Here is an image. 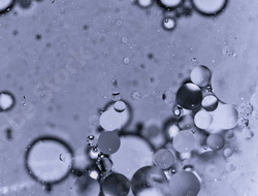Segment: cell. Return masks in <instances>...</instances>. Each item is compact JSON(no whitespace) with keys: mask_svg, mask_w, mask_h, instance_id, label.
<instances>
[{"mask_svg":"<svg viewBox=\"0 0 258 196\" xmlns=\"http://www.w3.org/2000/svg\"><path fill=\"white\" fill-rule=\"evenodd\" d=\"M26 167L37 182L52 185L67 179L74 166V152L64 142L55 138H41L28 148Z\"/></svg>","mask_w":258,"mask_h":196,"instance_id":"obj_1","label":"cell"},{"mask_svg":"<svg viewBox=\"0 0 258 196\" xmlns=\"http://www.w3.org/2000/svg\"><path fill=\"white\" fill-rule=\"evenodd\" d=\"M121 139V145L115 154L111 155L115 171L125 175L129 172L133 176L132 169L138 170L140 167L149 165L152 161V148L142 138L137 136H124Z\"/></svg>","mask_w":258,"mask_h":196,"instance_id":"obj_2","label":"cell"},{"mask_svg":"<svg viewBox=\"0 0 258 196\" xmlns=\"http://www.w3.org/2000/svg\"><path fill=\"white\" fill-rule=\"evenodd\" d=\"M169 179L154 164L140 167L132 176L131 191L135 196H168Z\"/></svg>","mask_w":258,"mask_h":196,"instance_id":"obj_3","label":"cell"},{"mask_svg":"<svg viewBox=\"0 0 258 196\" xmlns=\"http://www.w3.org/2000/svg\"><path fill=\"white\" fill-rule=\"evenodd\" d=\"M226 168V161L218 151H210L202 154L196 161L199 175L207 181L219 179Z\"/></svg>","mask_w":258,"mask_h":196,"instance_id":"obj_4","label":"cell"},{"mask_svg":"<svg viewBox=\"0 0 258 196\" xmlns=\"http://www.w3.org/2000/svg\"><path fill=\"white\" fill-rule=\"evenodd\" d=\"M169 195L197 196L201 192L202 184L199 177L192 171L182 169L169 179Z\"/></svg>","mask_w":258,"mask_h":196,"instance_id":"obj_5","label":"cell"},{"mask_svg":"<svg viewBox=\"0 0 258 196\" xmlns=\"http://www.w3.org/2000/svg\"><path fill=\"white\" fill-rule=\"evenodd\" d=\"M131 120V110L123 101H117L110 105L99 118L100 126L107 132H117L127 125Z\"/></svg>","mask_w":258,"mask_h":196,"instance_id":"obj_6","label":"cell"},{"mask_svg":"<svg viewBox=\"0 0 258 196\" xmlns=\"http://www.w3.org/2000/svg\"><path fill=\"white\" fill-rule=\"evenodd\" d=\"M238 122V110L231 104L219 102L216 110L212 112V124L207 132L210 134L221 133L222 130H229L234 128Z\"/></svg>","mask_w":258,"mask_h":196,"instance_id":"obj_7","label":"cell"},{"mask_svg":"<svg viewBox=\"0 0 258 196\" xmlns=\"http://www.w3.org/2000/svg\"><path fill=\"white\" fill-rule=\"evenodd\" d=\"M100 186L104 196H127L131 193V180L118 171L109 173Z\"/></svg>","mask_w":258,"mask_h":196,"instance_id":"obj_8","label":"cell"},{"mask_svg":"<svg viewBox=\"0 0 258 196\" xmlns=\"http://www.w3.org/2000/svg\"><path fill=\"white\" fill-rule=\"evenodd\" d=\"M203 97L202 88L193 83L182 85L176 96L178 105L186 111H195L201 107Z\"/></svg>","mask_w":258,"mask_h":196,"instance_id":"obj_9","label":"cell"},{"mask_svg":"<svg viewBox=\"0 0 258 196\" xmlns=\"http://www.w3.org/2000/svg\"><path fill=\"white\" fill-rule=\"evenodd\" d=\"M73 190L75 195L98 196L101 192V186L98 179H95L90 175H85L77 179Z\"/></svg>","mask_w":258,"mask_h":196,"instance_id":"obj_10","label":"cell"},{"mask_svg":"<svg viewBox=\"0 0 258 196\" xmlns=\"http://www.w3.org/2000/svg\"><path fill=\"white\" fill-rule=\"evenodd\" d=\"M120 145L121 139L116 132H107V130H104L98 137L96 148L103 155L111 156L119 150Z\"/></svg>","mask_w":258,"mask_h":196,"instance_id":"obj_11","label":"cell"},{"mask_svg":"<svg viewBox=\"0 0 258 196\" xmlns=\"http://www.w3.org/2000/svg\"><path fill=\"white\" fill-rule=\"evenodd\" d=\"M227 2L228 0H191L195 10L208 17L220 14L225 9Z\"/></svg>","mask_w":258,"mask_h":196,"instance_id":"obj_12","label":"cell"},{"mask_svg":"<svg viewBox=\"0 0 258 196\" xmlns=\"http://www.w3.org/2000/svg\"><path fill=\"white\" fill-rule=\"evenodd\" d=\"M173 146L180 154H190V152L196 148V137L190 130H180V132L171 138Z\"/></svg>","mask_w":258,"mask_h":196,"instance_id":"obj_13","label":"cell"},{"mask_svg":"<svg viewBox=\"0 0 258 196\" xmlns=\"http://www.w3.org/2000/svg\"><path fill=\"white\" fill-rule=\"evenodd\" d=\"M212 78L211 71L205 65H198L190 73V81L200 88L209 85Z\"/></svg>","mask_w":258,"mask_h":196,"instance_id":"obj_14","label":"cell"},{"mask_svg":"<svg viewBox=\"0 0 258 196\" xmlns=\"http://www.w3.org/2000/svg\"><path fill=\"white\" fill-rule=\"evenodd\" d=\"M152 161L154 165L161 169H168L173 166L175 162L174 154L167 149H160L153 154Z\"/></svg>","mask_w":258,"mask_h":196,"instance_id":"obj_15","label":"cell"},{"mask_svg":"<svg viewBox=\"0 0 258 196\" xmlns=\"http://www.w3.org/2000/svg\"><path fill=\"white\" fill-rule=\"evenodd\" d=\"M193 122H195V126H197L199 129L208 130L212 124V113L202 108L193 117Z\"/></svg>","mask_w":258,"mask_h":196,"instance_id":"obj_16","label":"cell"},{"mask_svg":"<svg viewBox=\"0 0 258 196\" xmlns=\"http://www.w3.org/2000/svg\"><path fill=\"white\" fill-rule=\"evenodd\" d=\"M225 146V139L220 133H212L206 139V147L211 151H220Z\"/></svg>","mask_w":258,"mask_h":196,"instance_id":"obj_17","label":"cell"},{"mask_svg":"<svg viewBox=\"0 0 258 196\" xmlns=\"http://www.w3.org/2000/svg\"><path fill=\"white\" fill-rule=\"evenodd\" d=\"M16 104L14 95L8 91L0 92V113L11 111Z\"/></svg>","mask_w":258,"mask_h":196,"instance_id":"obj_18","label":"cell"},{"mask_svg":"<svg viewBox=\"0 0 258 196\" xmlns=\"http://www.w3.org/2000/svg\"><path fill=\"white\" fill-rule=\"evenodd\" d=\"M219 104V99L215 96V95H207L203 97L201 106L204 108V110L212 113L215 110H216L217 106Z\"/></svg>","mask_w":258,"mask_h":196,"instance_id":"obj_19","label":"cell"},{"mask_svg":"<svg viewBox=\"0 0 258 196\" xmlns=\"http://www.w3.org/2000/svg\"><path fill=\"white\" fill-rule=\"evenodd\" d=\"M98 166H99V169L101 172L110 173L113 170L114 163H113V160L111 159V157H109L107 155H104L103 157H101L99 159Z\"/></svg>","mask_w":258,"mask_h":196,"instance_id":"obj_20","label":"cell"},{"mask_svg":"<svg viewBox=\"0 0 258 196\" xmlns=\"http://www.w3.org/2000/svg\"><path fill=\"white\" fill-rule=\"evenodd\" d=\"M179 128L181 130H190L193 126H195V122H193V118L189 115H184L178 124Z\"/></svg>","mask_w":258,"mask_h":196,"instance_id":"obj_21","label":"cell"},{"mask_svg":"<svg viewBox=\"0 0 258 196\" xmlns=\"http://www.w3.org/2000/svg\"><path fill=\"white\" fill-rule=\"evenodd\" d=\"M16 0H0V15H5L11 11Z\"/></svg>","mask_w":258,"mask_h":196,"instance_id":"obj_22","label":"cell"},{"mask_svg":"<svg viewBox=\"0 0 258 196\" xmlns=\"http://www.w3.org/2000/svg\"><path fill=\"white\" fill-rule=\"evenodd\" d=\"M184 0H159V3L167 9H175L183 4Z\"/></svg>","mask_w":258,"mask_h":196,"instance_id":"obj_23","label":"cell"},{"mask_svg":"<svg viewBox=\"0 0 258 196\" xmlns=\"http://www.w3.org/2000/svg\"><path fill=\"white\" fill-rule=\"evenodd\" d=\"M180 128L178 125H170L168 128H167V135L168 137L171 139L175 135H177L179 132H180Z\"/></svg>","mask_w":258,"mask_h":196,"instance_id":"obj_24","label":"cell"},{"mask_svg":"<svg viewBox=\"0 0 258 196\" xmlns=\"http://www.w3.org/2000/svg\"><path fill=\"white\" fill-rule=\"evenodd\" d=\"M163 26H164V28L170 30V29L175 28L176 22H175L173 19H166V20L163 22Z\"/></svg>","mask_w":258,"mask_h":196,"instance_id":"obj_25","label":"cell"},{"mask_svg":"<svg viewBox=\"0 0 258 196\" xmlns=\"http://www.w3.org/2000/svg\"><path fill=\"white\" fill-rule=\"evenodd\" d=\"M139 2V5L141 6V7H143V8H148V7H150L152 5V3H153V0H138Z\"/></svg>","mask_w":258,"mask_h":196,"instance_id":"obj_26","label":"cell"},{"mask_svg":"<svg viewBox=\"0 0 258 196\" xmlns=\"http://www.w3.org/2000/svg\"><path fill=\"white\" fill-rule=\"evenodd\" d=\"M99 153H100L99 150L97 148H94V149H91V151H90V156H91V158L96 159V158H98Z\"/></svg>","mask_w":258,"mask_h":196,"instance_id":"obj_27","label":"cell"},{"mask_svg":"<svg viewBox=\"0 0 258 196\" xmlns=\"http://www.w3.org/2000/svg\"><path fill=\"white\" fill-rule=\"evenodd\" d=\"M89 175H90L91 177L95 178V179H98V177H99V173H98V171H96V170H91V171L89 172Z\"/></svg>","mask_w":258,"mask_h":196,"instance_id":"obj_28","label":"cell"}]
</instances>
